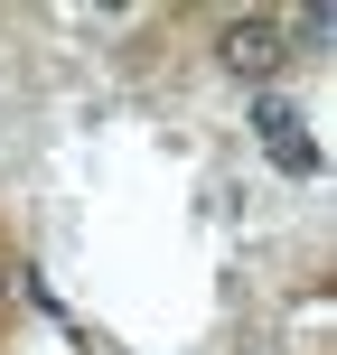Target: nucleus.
I'll return each mask as SVG.
<instances>
[{
	"mask_svg": "<svg viewBox=\"0 0 337 355\" xmlns=\"http://www.w3.org/2000/svg\"><path fill=\"white\" fill-rule=\"evenodd\" d=\"M281 56H290V28H281V19H234V28L215 37V66H225V75H253V85L281 75Z\"/></svg>",
	"mask_w": 337,
	"mask_h": 355,
	"instance_id": "f257e3e1",
	"label": "nucleus"
},
{
	"mask_svg": "<svg viewBox=\"0 0 337 355\" xmlns=\"http://www.w3.org/2000/svg\"><path fill=\"white\" fill-rule=\"evenodd\" d=\"M253 131H263V141H272V159H281L290 178H309V168H319V150H309V131H300V112H290L281 94H263V112H253Z\"/></svg>",
	"mask_w": 337,
	"mask_h": 355,
	"instance_id": "f03ea898",
	"label": "nucleus"
}]
</instances>
